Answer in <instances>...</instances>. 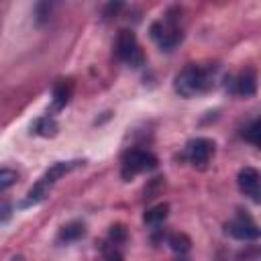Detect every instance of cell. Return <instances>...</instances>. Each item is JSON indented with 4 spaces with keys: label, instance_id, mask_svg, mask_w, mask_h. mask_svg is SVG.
<instances>
[{
    "label": "cell",
    "instance_id": "cell-1",
    "mask_svg": "<svg viewBox=\"0 0 261 261\" xmlns=\"http://www.w3.org/2000/svg\"><path fill=\"white\" fill-rule=\"evenodd\" d=\"M216 82V69L214 67H202V65H188L175 75V92L184 98L200 96L214 88Z\"/></svg>",
    "mask_w": 261,
    "mask_h": 261
},
{
    "label": "cell",
    "instance_id": "cell-2",
    "mask_svg": "<svg viewBox=\"0 0 261 261\" xmlns=\"http://www.w3.org/2000/svg\"><path fill=\"white\" fill-rule=\"evenodd\" d=\"M179 20H181V10L171 8V10L165 12L163 18H159L151 24V37L163 51H171L181 43L184 29H181Z\"/></svg>",
    "mask_w": 261,
    "mask_h": 261
},
{
    "label": "cell",
    "instance_id": "cell-3",
    "mask_svg": "<svg viewBox=\"0 0 261 261\" xmlns=\"http://www.w3.org/2000/svg\"><path fill=\"white\" fill-rule=\"evenodd\" d=\"M82 161H57V163H53L45 173H43V177L31 188V192L27 194V200L22 202V206H31V204H39L47 194H49V190H51V186L59 179V177H63L65 173H69L73 167H77Z\"/></svg>",
    "mask_w": 261,
    "mask_h": 261
},
{
    "label": "cell",
    "instance_id": "cell-4",
    "mask_svg": "<svg viewBox=\"0 0 261 261\" xmlns=\"http://www.w3.org/2000/svg\"><path fill=\"white\" fill-rule=\"evenodd\" d=\"M114 53H116V57H118L120 61L130 63L133 67L143 65V51H141V47H139V43H137L135 33L128 31V29L118 31L116 41H114Z\"/></svg>",
    "mask_w": 261,
    "mask_h": 261
},
{
    "label": "cell",
    "instance_id": "cell-5",
    "mask_svg": "<svg viewBox=\"0 0 261 261\" xmlns=\"http://www.w3.org/2000/svg\"><path fill=\"white\" fill-rule=\"evenodd\" d=\"M157 167V157L143 149H133L122 157V179H133L137 173L151 171Z\"/></svg>",
    "mask_w": 261,
    "mask_h": 261
},
{
    "label": "cell",
    "instance_id": "cell-6",
    "mask_svg": "<svg viewBox=\"0 0 261 261\" xmlns=\"http://www.w3.org/2000/svg\"><path fill=\"white\" fill-rule=\"evenodd\" d=\"M226 232L239 241H255L259 237V228L255 224V220L247 214H237V218H232L226 224Z\"/></svg>",
    "mask_w": 261,
    "mask_h": 261
},
{
    "label": "cell",
    "instance_id": "cell-7",
    "mask_svg": "<svg viewBox=\"0 0 261 261\" xmlns=\"http://www.w3.org/2000/svg\"><path fill=\"white\" fill-rule=\"evenodd\" d=\"M186 155H188V159H190L192 165H196V167H204V165L210 161V157L214 155V143H212L210 139L198 137V139H194V141L188 143V147H186Z\"/></svg>",
    "mask_w": 261,
    "mask_h": 261
},
{
    "label": "cell",
    "instance_id": "cell-8",
    "mask_svg": "<svg viewBox=\"0 0 261 261\" xmlns=\"http://www.w3.org/2000/svg\"><path fill=\"white\" fill-rule=\"evenodd\" d=\"M259 171L255 167H243L237 175V184H239V190L249 196L253 202H259L261 200V190H259Z\"/></svg>",
    "mask_w": 261,
    "mask_h": 261
},
{
    "label": "cell",
    "instance_id": "cell-9",
    "mask_svg": "<svg viewBox=\"0 0 261 261\" xmlns=\"http://www.w3.org/2000/svg\"><path fill=\"white\" fill-rule=\"evenodd\" d=\"M255 90H257V75L253 69H245L234 80H230V92L237 96L249 98L255 94Z\"/></svg>",
    "mask_w": 261,
    "mask_h": 261
},
{
    "label": "cell",
    "instance_id": "cell-10",
    "mask_svg": "<svg viewBox=\"0 0 261 261\" xmlns=\"http://www.w3.org/2000/svg\"><path fill=\"white\" fill-rule=\"evenodd\" d=\"M84 234H86V226H84L82 222H69V224H65V226L59 230L57 241H59V243H73V241L82 239Z\"/></svg>",
    "mask_w": 261,
    "mask_h": 261
},
{
    "label": "cell",
    "instance_id": "cell-11",
    "mask_svg": "<svg viewBox=\"0 0 261 261\" xmlns=\"http://www.w3.org/2000/svg\"><path fill=\"white\" fill-rule=\"evenodd\" d=\"M69 96H71V82L61 80L59 84H55V88H53V108L61 110L69 102Z\"/></svg>",
    "mask_w": 261,
    "mask_h": 261
},
{
    "label": "cell",
    "instance_id": "cell-12",
    "mask_svg": "<svg viewBox=\"0 0 261 261\" xmlns=\"http://www.w3.org/2000/svg\"><path fill=\"white\" fill-rule=\"evenodd\" d=\"M167 212H169L167 204H157V206H153L145 212V222L151 224V226H159L167 218Z\"/></svg>",
    "mask_w": 261,
    "mask_h": 261
},
{
    "label": "cell",
    "instance_id": "cell-13",
    "mask_svg": "<svg viewBox=\"0 0 261 261\" xmlns=\"http://www.w3.org/2000/svg\"><path fill=\"white\" fill-rule=\"evenodd\" d=\"M35 133L37 135H43V137H53L57 133V122L49 116H43L35 122Z\"/></svg>",
    "mask_w": 261,
    "mask_h": 261
},
{
    "label": "cell",
    "instance_id": "cell-14",
    "mask_svg": "<svg viewBox=\"0 0 261 261\" xmlns=\"http://www.w3.org/2000/svg\"><path fill=\"white\" fill-rule=\"evenodd\" d=\"M259 135H261V122H259V120H253V122L245 128V133H243L245 141H249V143H251V145H255V147H259V145H261Z\"/></svg>",
    "mask_w": 261,
    "mask_h": 261
},
{
    "label": "cell",
    "instance_id": "cell-15",
    "mask_svg": "<svg viewBox=\"0 0 261 261\" xmlns=\"http://www.w3.org/2000/svg\"><path fill=\"white\" fill-rule=\"evenodd\" d=\"M169 245H171V249H173L175 253H186V251L190 249L192 241H190L186 234H181V232L177 234V232H175V234L169 237Z\"/></svg>",
    "mask_w": 261,
    "mask_h": 261
},
{
    "label": "cell",
    "instance_id": "cell-16",
    "mask_svg": "<svg viewBox=\"0 0 261 261\" xmlns=\"http://www.w3.org/2000/svg\"><path fill=\"white\" fill-rule=\"evenodd\" d=\"M14 181H16V171H12V169H0V192H4V190H8L10 186H14Z\"/></svg>",
    "mask_w": 261,
    "mask_h": 261
},
{
    "label": "cell",
    "instance_id": "cell-17",
    "mask_svg": "<svg viewBox=\"0 0 261 261\" xmlns=\"http://www.w3.org/2000/svg\"><path fill=\"white\" fill-rule=\"evenodd\" d=\"M124 237H126V230H124L120 224H116V226H112V228H110V241H112V245L122 243V241H124Z\"/></svg>",
    "mask_w": 261,
    "mask_h": 261
},
{
    "label": "cell",
    "instance_id": "cell-18",
    "mask_svg": "<svg viewBox=\"0 0 261 261\" xmlns=\"http://www.w3.org/2000/svg\"><path fill=\"white\" fill-rule=\"evenodd\" d=\"M120 8H122V4H120V2H116V4H108V6H106V10H104V16H112V14H116Z\"/></svg>",
    "mask_w": 261,
    "mask_h": 261
},
{
    "label": "cell",
    "instance_id": "cell-19",
    "mask_svg": "<svg viewBox=\"0 0 261 261\" xmlns=\"http://www.w3.org/2000/svg\"><path fill=\"white\" fill-rule=\"evenodd\" d=\"M12 261H24V259H22V257H14Z\"/></svg>",
    "mask_w": 261,
    "mask_h": 261
},
{
    "label": "cell",
    "instance_id": "cell-20",
    "mask_svg": "<svg viewBox=\"0 0 261 261\" xmlns=\"http://www.w3.org/2000/svg\"><path fill=\"white\" fill-rule=\"evenodd\" d=\"M179 261H184V259H179Z\"/></svg>",
    "mask_w": 261,
    "mask_h": 261
}]
</instances>
